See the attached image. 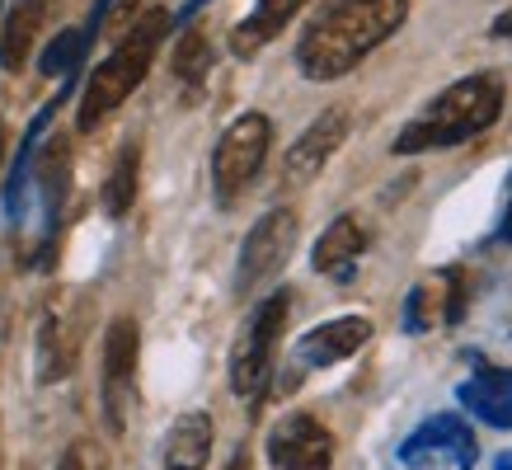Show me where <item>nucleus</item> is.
<instances>
[{
	"instance_id": "1",
	"label": "nucleus",
	"mask_w": 512,
	"mask_h": 470,
	"mask_svg": "<svg viewBox=\"0 0 512 470\" xmlns=\"http://www.w3.org/2000/svg\"><path fill=\"white\" fill-rule=\"evenodd\" d=\"M409 19V0H329L296 43V62L311 80L348 76Z\"/></svg>"
},
{
	"instance_id": "2",
	"label": "nucleus",
	"mask_w": 512,
	"mask_h": 470,
	"mask_svg": "<svg viewBox=\"0 0 512 470\" xmlns=\"http://www.w3.org/2000/svg\"><path fill=\"white\" fill-rule=\"evenodd\" d=\"M503 113V85L498 76H466L447 85L433 104L414 118V123L400 127L395 137V156H419V151H447V146H461V141L480 137L498 123Z\"/></svg>"
},
{
	"instance_id": "3",
	"label": "nucleus",
	"mask_w": 512,
	"mask_h": 470,
	"mask_svg": "<svg viewBox=\"0 0 512 470\" xmlns=\"http://www.w3.org/2000/svg\"><path fill=\"white\" fill-rule=\"evenodd\" d=\"M165 33H170V15H165V10H146V15H141L123 38H118V47L94 66L90 85H85V94H80V113H76L80 132H94V127L104 123L127 94L146 80V71H151V62H156L160 43H165Z\"/></svg>"
},
{
	"instance_id": "4",
	"label": "nucleus",
	"mask_w": 512,
	"mask_h": 470,
	"mask_svg": "<svg viewBox=\"0 0 512 470\" xmlns=\"http://www.w3.org/2000/svg\"><path fill=\"white\" fill-rule=\"evenodd\" d=\"M287 311H292V292H273L254 306L249 325L240 329V339L231 348V391L235 395H259L264 391L268 372H273V348H278V334L287 325Z\"/></svg>"
},
{
	"instance_id": "5",
	"label": "nucleus",
	"mask_w": 512,
	"mask_h": 470,
	"mask_svg": "<svg viewBox=\"0 0 512 470\" xmlns=\"http://www.w3.org/2000/svg\"><path fill=\"white\" fill-rule=\"evenodd\" d=\"M268 146H273V123H268L264 113H240L221 132L217 151H212V184H217L221 203H231L235 193H245L249 179L264 170Z\"/></svg>"
},
{
	"instance_id": "6",
	"label": "nucleus",
	"mask_w": 512,
	"mask_h": 470,
	"mask_svg": "<svg viewBox=\"0 0 512 470\" xmlns=\"http://www.w3.org/2000/svg\"><path fill=\"white\" fill-rule=\"evenodd\" d=\"M400 461L409 470H470L480 461V442L461 414H433L400 442Z\"/></svg>"
},
{
	"instance_id": "7",
	"label": "nucleus",
	"mask_w": 512,
	"mask_h": 470,
	"mask_svg": "<svg viewBox=\"0 0 512 470\" xmlns=\"http://www.w3.org/2000/svg\"><path fill=\"white\" fill-rule=\"evenodd\" d=\"M296 245V212L292 207H273L254 221V231L240 245V268H235V292H254L259 282H268L287 264V254Z\"/></svg>"
},
{
	"instance_id": "8",
	"label": "nucleus",
	"mask_w": 512,
	"mask_h": 470,
	"mask_svg": "<svg viewBox=\"0 0 512 470\" xmlns=\"http://www.w3.org/2000/svg\"><path fill=\"white\" fill-rule=\"evenodd\" d=\"M137 353H141V334L137 320H113L109 339H104V414L109 428L123 433L127 428V409H132V386H137Z\"/></svg>"
},
{
	"instance_id": "9",
	"label": "nucleus",
	"mask_w": 512,
	"mask_h": 470,
	"mask_svg": "<svg viewBox=\"0 0 512 470\" xmlns=\"http://www.w3.org/2000/svg\"><path fill=\"white\" fill-rule=\"evenodd\" d=\"M334 433L311 414H287L268 433V466L273 470H329Z\"/></svg>"
},
{
	"instance_id": "10",
	"label": "nucleus",
	"mask_w": 512,
	"mask_h": 470,
	"mask_svg": "<svg viewBox=\"0 0 512 470\" xmlns=\"http://www.w3.org/2000/svg\"><path fill=\"white\" fill-rule=\"evenodd\" d=\"M348 132H353V118H348V109H343V104H334V109L320 113V118H315V123L306 127L292 146H287V160H282L287 184H311L315 174L334 160V151L348 141Z\"/></svg>"
},
{
	"instance_id": "11",
	"label": "nucleus",
	"mask_w": 512,
	"mask_h": 470,
	"mask_svg": "<svg viewBox=\"0 0 512 470\" xmlns=\"http://www.w3.org/2000/svg\"><path fill=\"white\" fill-rule=\"evenodd\" d=\"M466 315V273L461 268H442L433 278H423L409 297H404V329L409 334H428L437 325H456Z\"/></svg>"
},
{
	"instance_id": "12",
	"label": "nucleus",
	"mask_w": 512,
	"mask_h": 470,
	"mask_svg": "<svg viewBox=\"0 0 512 470\" xmlns=\"http://www.w3.org/2000/svg\"><path fill=\"white\" fill-rule=\"evenodd\" d=\"M367 339H372V320H367V315L325 320V325H315L311 334H301V344H296V367H334V362L353 358Z\"/></svg>"
},
{
	"instance_id": "13",
	"label": "nucleus",
	"mask_w": 512,
	"mask_h": 470,
	"mask_svg": "<svg viewBox=\"0 0 512 470\" xmlns=\"http://www.w3.org/2000/svg\"><path fill=\"white\" fill-rule=\"evenodd\" d=\"M362 250H367V231H362V221L357 217H334L329 221V231L315 240L311 268L315 273H325V278H334V282H348L357 273Z\"/></svg>"
},
{
	"instance_id": "14",
	"label": "nucleus",
	"mask_w": 512,
	"mask_h": 470,
	"mask_svg": "<svg viewBox=\"0 0 512 470\" xmlns=\"http://www.w3.org/2000/svg\"><path fill=\"white\" fill-rule=\"evenodd\" d=\"M456 400L489 428H512V372L508 367H480V372L461 381Z\"/></svg>"
},
{
	"instance_id": "15",
	"label": "nucleus",
	"mask_w": 512,
	"mask_h": 470,
	"mask_svg": "<svg viewBox=\"0 0 512 470\" xmlns=\"http://www.w3.org/2000/svg\"><path fill=\"white\" fill-rule=\"evenodd\" d=\"M301 10H306V0H259V5L235 24L231 52L235 57H259V52H264V47L273 43V38H278L296 15H301Z\"/></svg>"
},
{
	"instance_id": "16",
	"label": "nucleus",
	"mask_w": 512,
	"mask_h": 470,
	"mask_svg": "<svg viewBox=\"0 0 512 470\" xmlns=\"http://www.w3.org/2000/svg\"><path fill=\"white\" fill-rule=\"evenodd\" d=\"M76 353H80L76 320H71L62 306L47 311L43 325H38V381H62V376H71Z\"/></svg>"
},
{
	"instance_id": "17",
	"label": "nucleus",
	"mask_w": 512,
	"mask_h": 470,
	"mask_svg": "<svg viewBox=\"0 0 512 470\" xmlns=\"http://www.w3.org/2000/svg\"><path fill=\"white\" fill-rule=\"evenodd\" d=\"M212 461V419L202 409H188L165 433V470H207Z\"/></svg>"
},
{
	"instance_id": "18",
	"label": "nucleus",
	"mask_w": 512,
	"mask_h": 470,
	"mask_svg": "<svg viewBox=\"0 0 512 470\" xmlns=\"http://www.w3.org/2000/svg\"><path fill=\"white\" fill-rule=\"evenodd\" d=\"M43 19H47V0H15L10 15H5V29H0V66L5 71H19L29 62L33 43L43 33Z\"/></svg>"
},
{
	"instance_id": "19",
	"label": "nucleus",
	"mask_w": 512,
	"mask_h": 470,
	"mask_svg": "<svg viewBox=\"0 0 512 470\" xmlns=\"http://www.w3.org/2000/svg\"><path fill=\"white\" fill-rule=\"evenodd\" d=\"M66 179H71V151L62 137L47 141L43 160H38V184H43V212H47V240L57 235V217H62V198H66Z\"/></svg>"
},
{
	"instance_id": "20",
	"label": "nucleus",
	"mask_w": 512,
	"mask_h": 470,
	"mask_svg": "<svg viewBox=\"0 0 512 470\" xmlns=\"http://www.w3.org/2000/svg\"><path fill=\"white\" fill-rule=\"evenodd\" d=\"M137 170H141V146L137 141H127L118 165H113L109 184H104V212L109 217H127L132 203H137Z\"/></svg>"
},
{
	"instance_id": "21",
	"label": "nucleus",
	"mask_w": 512,
	"mask_h": 470,
	"mask_svg": "<svg viewBox=\"0 0 512 470\" xmlns=\"http://www.w3.org/2000/svg\"><path fill=\"white\" fill-rule=\"evenodd\" d=\"M85 47H90V29H62L52 43L43 47V76H62V71H76L80 57H85Z\"/></svg>"
},
{
	"instance_id": "22",
	"label": "nucleus",
	"mask_w": 512,
	"mask_h": 470,
	"mask_svg": "<svg viewBox=\"0 0 512 470\" xmlns=\"http://www.w3.org/2000/svg\"><path fill=\"white\" fill-rule=\"evenodd\" d=\"M207 71H212V47H207V38H202L198 29L184 33L179 47H174V76L184 80V85H198Z\"/></svg>"
},
{
	"instance_id": "23",
	"label": "nucleus",
	"mask_w": 512,
	"mask_h": 470,
	"mask_svg": "<svg viewBox=\"0 0 512 470\" xmlns=\"http://www.w3.org/2000/svg\"><path fill=\"white\" fill-rule=\"evenodd\" d=\"M146 5H151V0H123V5L113 10V33H127V29H132V24L146 15Z\"/></svg>"
},
{
	"instance_id": "24",
	"label": "nucleus",
	"mask_w": 512,
	"mask_h": 470,
	"mask_svg": "<svg viewBox=\"0 0 512 470\" xmlns=\"http://www.w3.org/2000/svg\"><path fill=\"white\" fill-rule=\"evenodd\" d=\"M494 38H512V10H503V15L494 19Z\"/></svg>"
},
{
	"instance_id": "25",
	"label": "nucleus",
	"mask_w": 512,
	"mask_h": 470,
	"mask_svg": "<svg viewBox=\"0 0 512 470\" xmlns=\"http://www.w3.org/2000/svg\"><path fill=\"white\" fill-rule=\"evenodd\" d=\"M202 5H212V0H184V10H179V24H188V19L198 15Z\"/></svg>"
},
{
	"instance_id": "26",
	"label": "nucleus",
	"mask_w": 512,
	"mask_h": 470,
	"mask_svg": "<svg viewBox=\"0 0 512 470\" xmlns=\"http://www.w3.org/2000/svg\"><path fill=\"white\" fill-rule=\"evenodd\" d=\"M498 240H508L512 245V207H508V217H503V226H498Z\"/></svg>"
},
{
	"instance_id": "27",
	"label": "nucleus",
	"mask_w": 512,
	"mask_h": 470,
	"mask_svg": "<svg viewBox=\"0 0 512 470\" xmlns=\"http://www.w3.org/2000/svg\"><path fill=\"white\" fill-rule=\"evenodd\" d=\"M57 470H85V466H80V456H76V452H66V456H62V466H57Z\"/></svg>"
},
{
	"instance_id": "28",
	"label": "nucleus",
	"mask_w": 512,
	"mask_h": 470,
	"mask_svg": "<svg viewBox=\"0 0 512 470\" xmlns=\"http://www.w3.org/2000/svg\"><path fill=\"white\" fill-rule=\"evenodd\" d=\"M494 470H512V452H503V456H498V461H494Z\"/></svg>"
},
{
	"instance_id": "29",
	"label": "nucleus",
	"mask_w": 512,
	"mask_h": 470,
	"mask_svg": "<svg viewBox=\"0 0 512 470\" xmlns=\"http://www.w3.org/2000/svg\"><path fill=\"white\" fill-rule=\"evenodd\" d=\"M0 165H5V123H0Z\"/></svg>"
},
{
	"instance_id": "30",
	"label": "nucleus",
	"mask_w": 512,
	"mask_h": 470,
	"mask_svg": "<svg viewBox=\"0 0 512 470\" xmlns=\"http://www.w3.org/2000/svg\"><path fill=\"white\" fill-rule=\"evenodd\" d=\"M231 470H245V456H235V466Z\"/></svg>"
}]
</instances>
